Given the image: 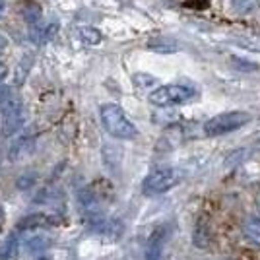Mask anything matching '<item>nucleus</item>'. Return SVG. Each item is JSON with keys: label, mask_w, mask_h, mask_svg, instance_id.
Segmentation results:
<instances>
[{"label": "nucleus", "mask_w": 260, "mask_h": 260, "mask_svg": "<svg viewBox=\"0 0 260 260\" xmlns=\"http://www.w3.org/2000/svg\"><path fill=\"white\" fill-rule=\"evenodd\" d=\"M99 119L103 128L107 130L113 138L119 140H134L138 136V128L132 120L126 117V113L115 105V103H105L99 107Z\"/></svg>", "instance_id": "1"}, {"label": "nucleus", "mask_w": 260, "mask_h": 260, "mask_svg": "<svg viewBox=\"0 0 260 260\" xmlns=\"http://www.w3.org/2000/svg\"><path fill=\"white\" fill-rule=\"evenodd\" d=\"M196 98V89L186 84H167V86L155 87L150 93V103L155 107H173V105H183L190 99Z\"/></svg>", "instance_id": "2"}, {"label": "nucleus", "mask_w": 260, "mask_h": 260, "mask_svg": "<svg viewBox=\"0 0 260 260\" xmlns=\"http://www.w3.org/2000/svg\"><path fill=\"white\" fill-rule=\"evenodd\" d=\"M2 225H4V210L0 206V231H2Z\"/></svg>", "instance_id": "23"}, {"label": "nucleus", "mask_w": 260, "mask_h": 260, "mask_svg": "<svg viewBox=\"0 0 260 260\" xmlns=\"http://www.w3.org/2000/svg\"><path fill=\"white\" fill-rule=\"evenodd\" d=\"M250 2H252V0H233V6H235V8H239V10H241L243 6H249Z\"/></svg>", "instance_id": "20"}, {"label": "nucleus", "mask_w": 260, "mask_h": 260, "mask_svg": "<svg viewBox=\"0 0 260 260\" xmlns=\"http://www.w3.org/2000/svg\"><path fill=\"white\" fill-rule=\"evenodd\" d=\"M179 183H181V173L177 169L159 167V169H153L152 173L146 175V179L142 183V192L146 196H157L171 190Z\"/></svg>", "instance_id": "4"}, {"label": "nucleus", "mask_w": 260, "mask_h": 260, "mask_svg": "<svg viewBox=\"0 0 260 260\" xmlns=\"http://www.w3.org/2000/svg\"><path fill=\"white\" fill-rule=\"evenodd\" d=\"M192 243L198 249H206L208 245L212 243V233H210V228H206L204 223H198L194 228V233H192Z\"/></svg>", "instance_id": "12"}, {"label": "nucleus", "mask_w": 260, "mask_h": 260, "mask_svg": "<svg viewBox=\"0 0 260 260\" xmlns=\"http://www.w3.org/2000/svg\"><path fill=\"white\" fill-rule=\"evenodd\" d=\"M35 29H33L31 35H35L33 39L35 41H39V43H47V41H51L54 35H56V31H58V23L56 22H51V23H45V25H33Z\"/></svg>", "instance_id": "10"}, {"label": "nucleus", "mask_w": 260, "mask_h": 260, "mask_svg": "<svg viewBox=\"0 0 260 260\" xmlns=\"http://www.w3.org/2000/svg\"><path fill=\"white\" fill-rule=\"evenodd\" d=\"M148 49H152V51L161 54H171V53H177L179 45L175 43V41H171V39H167V37H155V39H152L148 43Z\"/></svg>", "instance_id": "11"}, {"label": "nucleus", "mask_w": 260, "mask_h": 260, "mask_svg": "<svg viewBox=\"0 0 260 260\" xmlns=\"http://www.w3.org/2000/svg\"><path fill=\"white\" fill-rule=\"evenodd\" d=\"M250 120V115L245 111H228L219 113L216 117L208 119L204 122V134L206 136H223L229 132H235L241 126H245Z\"/></svg>", "instance_id": "3"}, {"label": "nucleus", "mask_w": 260, "mask_h": 260, "mask_svg": "<svg viewBox=\"0 0 260 260\" xmlns=\"http://www.w3.org/2000/svg\"><path fill=\"white\" fill-rule=\"evenodd\" d=\"M54 219L53 216H47L43 212H35V214H29L27 217H23L20 219V223H18V228L22 229V231H29V229H39V228H47V225H53Z\"/></svg>", "instance_id": "8"}, {"label": "nucleus", "mask_w": 260, "mask_h": 260, "mask_svg": "<svg viewBox=\"0 0 260 260\" xmlns=\"http://www.w3.org/2000/svg\"><path fill=\"white\" fill-rule=\"evenodd\" d=\"M20 237L10 233L6 241L0 245V260H18L20 258Z\"/></svg>", "instance_id": "9"}, {"label": "nucleus", "mask_w": 260, "mask_h": 260, "mask_svg": "<svg viewBox=\"0 0 260 260\" xmlns=\"http://www.w3.org/2000/svg\"><path fill=\"white\" fill-rule=\"evenodd\" d=\"M37 260H49V258H47V256H39Z\"/></svg>", "instance_id": "24"}, {"label": "nucleus", "mask_w": 260, "mask_h": 260, "mask_svg": "<svg viewBox=\"0 0 260 260\" xmlns=\"http://www.w3.org/2000/svg\"><path fill=\"white\" fill-rule=\"evenodd\" d=\"M25 247L29 252H39L49 247V237H45L43 233H33L25 237Z\"/></svg>", "instance_id": "13"}, {"label": "nucleus", "mask_w": 260, "mask_h": 260, "mask_svg": "<svg viewBox=\"0 0 260 260\" xmlns=\"http://www.w3.org/2000/svg\"><path fill=\"white\" fill-rule=\"evenodd\" d=\"M165 237H167L165 228H157L152 235H150L148 245H146V260H163V245H165Z\"/></svg>", "instance_id": "6"}, {"label": "nucleus", "mask_w": 260, "mask_h": 260, "mask_svg": "<svg viewBox=\"0 0 260 260\" xmlns=\"http://www.w3.org/2000/svg\"><path fill=\"white\" fill-rule=\"evenodd\" d=\"M132 82H134V86L140 87V89H148V87H153L155 84H159V80L155 76H150V74H134Z\"/></svg>", "instance_id": "16"}, {"label": "nucleus", "mask_w": 260, "mask_h": 260, "mask_svg": "<svg viewBox=\"0 0 260 260\" xmlns=\"http://www.w3.org/2000/svg\"><path fill=\"white\" fill-rule=\"evenodd\" d=\"M6 76H8V68H6V64L0 62V87H2V84H4Z\"/></svg>", "instance_id": "19"}, {"label": "nucleus", "mask_w": 260, "mask_h": 260, "mask_svg": "<svg viewBox=\"0 0 260 260\" xmlns=\"http://www.w3.org/2000/svg\"><path fill=\"white\" fill-rule=\"evenodd\" d=\"M33 184V177H29V175H25V177H20V179H18V186H20V188H27V186H31Z\"/></svg>", "instance_id": "18"}, {"label": "nucleus", "mask_w": 260, "mask_h": 260, "mask_svg": "<svg viewBox=\"0 0 260 260\" xmlns=\"http://www.w3.org/2000/svg\"><path fill=\"white\" fill-rule=\"evenodd\" d=\"M31 150H33V136L22 134L20 138H16V140L12 142V146L8 148V159L10 161H20Z\"/></svg>", "instance_id": "7"}, {"label": "nucleus", "mask_w": 260, "mask_h": 260, "mask_svg": "<svg viewBox=\"0 0 260 260\" xmlns=\"http://www.w3.org/2000/svg\"><path fill=\"white\" fill-rule=\"evenodd\" d=\"M6 12H8V4H6V0H0V20L6 16Z\"/></svg>", "instance_id": "21"}, {"label": "nucleus", "mask_w": 260, "mask_h": 260, "mask_svg": "<svg viewBox=\"0 0 260 260\" xmlns=\"http://www.w3.org/2000/svg\"><path fill=\"white\" fill-rule=\"evenodd\" d=\"M78 37H80L82 43H86V45H99L101 39H103L101 31L95 29V27H80V29H78Z\"/></svg>", "instance_id": "14"}, {"label": "nucleus", "mask_w": 260, "mask_h": 260, "mask_svg": "<svg viewBox=\"0 0 260 260\" xmlns=\"http://www.w3.org/2000/svg\"><path fill=\"white\" fill-rule=\"evenodd\" d=\"M23 18L27 20V23L37 25V23H39V20H41V8H39V4L25 6V10H23Z\"/></svg>", "instance_id": "17"}, {"label": "nucleus", "mask_w": 260, "mask_h": 260, "mask_svg": "<svg viewBox=\"0 0 260 260\" xmlns=\"http://www.w3.org/2000/svg\"><path fill=\"white\" fill-rule=\"evenodd\" d=\"M245 237L249 239L252 245H260V219L258 217H249L245 223Z\"/></svg>", "instance_id": "15"}, {"label": "nucleus", "mask_w": 260, "mask_h": 260, "mask_svg": "<svg viewBox=\"0 0 260 260\" xmlns=\"http://www.w3.org/2000/svg\"><path fill=\"white\" fill-rule=\"evenodd\" d=\"M23 115V101L18 89L12 86L0 87V117L12 119V117H22Z\"/></svg>", "instance_id": "5"}, {"label": "nucleus", "mask_w": 260, "mask_h": 260, "mask_svg": "<svg viewBox=\"0 0 260 260\" xmlns=\"http://www.w3.org/2000/svg\"><path fill=\"white\" fill-rule=\"evenodd\" d=\"M6 47H8V43H6V39H4V35L0 33V56L6 53Z\"/></svg>", "instance_id": "22"}]
</instances>
